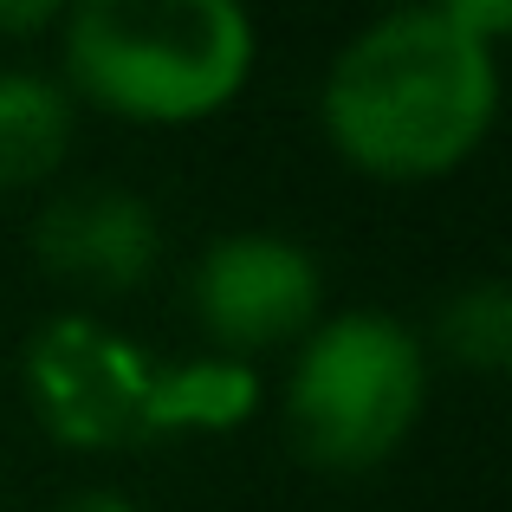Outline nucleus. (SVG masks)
I'll return each instance as SVG.
<instances>
[{"label":"nucleus","mask_w":512,"mask_h":512,"mask_svg":"<svg viewBox=\"0 0 512 512\" xmlns=\"http://www.w3.org/2000/svg\"><path fill=\"white\" fill-rule=\"evenodd\" d=\"M500 117V52L454 7H402L338 46L318 124L344 169L370 182H441Z\"/></svg>","instance_id":"f257e3e1"},{"label":"nucleus","mask_w":512,"mask_h":512,"mask_svg":"<svg viewBox=\"0 0 512 512\" xmlns=\"http://www.w3.org/2000/svg\"><path fill=\"white\" fill-rule=\"evenodd\" d=\"M72 104L143 130H188L240 104L260 26L234 0H85L59 13Z\"/></svg>","instance_id":"f03ea898"},{"label":"nucleus","mask_w":512,"mask_h":512,"mask_svg":"<svg viewBox=\"0 0 512 512\" xmlns=\"http://www.w3.org/2000/svg\"><path fill=\"white\" fill-rule=\"evenodd\" d=\"M428 409V344L383 305L325 312L286 370V435L325 474H376Z\"/></svg>","instance_id":"7ed1b4c3"},{"label":"nucleus","mask_w":512,"mask_h":512,"mask_svg":"<svg viewBox=\"0 0 512 512\" xmlns=\"http://www.w3.org/2000/svg\"><path fill=\"white\" fill-rule=\"evenodd\" d=\"M26 402L39 428L72 454H124L150 441V409H156V370L137 338L98 325L85 312L46 318L26 338Z\"/></svg>","instance_id":"20e7f679"},{"label":"nucleus","mask_w":512,"mask_h":512,"mask_svg":"<svg viewBox=\"0 0 512 512\" xmlns=\"http://www.w3.org/2000/svg\"><path fill=\"white\" fill-rule=\"evenodd\" d=\"M195 318L221 357L253 363L260 350L299 344L325 318V273L318 253L286 234H221L195 260Z\"/></svg>","instance_id":"39448f33"},{"label":"nucleus","mask_w":512,"mask_h":512,"mask_svg":"<svg viewBox=\"0 0 512 512\" xmlns=\"http://www.w3.org/2000/svg\"><path fill=\"white\" fill-rule=\"evenodd\" d=\"M33 253L52 279H72L85 292H137L163 260V227L143 195L98 182L46 201L33 221Z\"/></svg>","instance_id":"423d86ee"},{"label":"nucleus","mask_w":512,"mask_h":512,"mask_svg":"<svg viewBox=\"0 0 512 512\" xmlns=\"http://www.w3.org/2000/svg\"><path fill=\"white\" fill-rule=\"evenodd\" d=\"M72 130L78 104L59 78L0 65V195H20L59 175V163L72 156Z\"/></svg>","instance_id":"0eeeda50"},{"label":"nucleus","mask_w":512,"mask_h":512,"mask_svg":"<svg viewBox=\"0 0 512 512\" xmlns=\"http://www.w3.org/2000/svg\"><path fill=\"white\" fill-rule=\"evenodd\" d=\"M260 409V370L240 357H175L156 370V409H150V441L175 435H234Z\"/></svg>","instance_id":"6e6552de"},{"label":"nucleus","mask_w":512,"mask_h":512,"mask_svg":"<svg viewBox=\"0 0 512 512\" xmlns=\"http://www.w3.org/2000/svg\"><path fill=\"white\" fill-rule=\"evenodd\" d=\"M448 363L474 376H500L512 363V292L500 279H480V286H461L448 305H441V325H435Z\"/></svg>","instance_id":"1a4fd4ad"},{"label":"nucleus","mask_w":512,"mask_h":512,"mask_svg":"<svg viewBox=\"0 0 512 512\" xmlns=\"http://www.w3.org/2000/svg\"><path fill=\"white\" fill-rule=\"evenodd\" d=\"M46 26H59V7L52 0H26V7H0V33L20 39V33H46Z\"/></svg>","instance_id":"9d476101"},{"label":"nucleus","mask_w":512,"mask_h":512,"mask_svg":"<svg viewBox=\"0 0 512 512\" xmlns=\"http://www.w3.org/2000/svg\"><path fill=\"white\" fill-rule=\"evenodd\" d=\"M59 512H143V506L130 500V493H117V487H78Z\"/></svg>","instance_id":"9b49d317"}]
</instances>
